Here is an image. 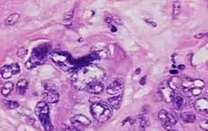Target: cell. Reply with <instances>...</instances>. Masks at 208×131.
Instances as JSON below:
<instances>
[{
  "label": "cell",
  "instance_id": "cell-24",
  "mask_svg": "<svg viewBox=\"0 0 208 131\" xmlns=\"http://www.w3.org/2000/svg\"><path fill=\"white\" fill-rule=\"evenodd\" d=\"M200 127L206 131H208V120H202L199 123Z\"/></svg>",
  "mask_w": 208,
  "mask_h": 131
},
{
  "label": "cell",
  "instance_id": "cell-19",
  "mask_svg": "<svg viewBox=\"0 0 208 131\" xmlns=\"http://www.w3.org/2000/svg\"><path fill=\"white\" fill-rule=\"evenodd\" d=\"M181 12V5L178 1L173 2V10H172V19H177Z\"/></svg>",
  "mask_w": 208,
  "mask_h": 131
},
{
  "label": "cell",
  "instance_id": "cell-3",
  "mask_svg": "<svg viewBox=\"0 0 208 131\" xmlns=\"http://www.w3.org/2000/svg\"><path fill=\"white\" fill-rule=\"evenodd\" d=\"M35 114L38 118L40 123L46 131L52 130V124L50 120L49 107L48 103L44 101L38 102L35 107Z\"/></svg>",
  "mask_w": 208,
  "mask_h": 131
},
{
  "label": "cell",
  "instance_id": "cell-2",
  "mask_svg": "<svg viewBox=\"0 0 208 131\" xmlns=\"http://www.w3.org/2000/svg\"><path fill=\"white\" fill-rule=\"evenodd\" d=\"M92 116L99 122H106L112 117L113 112L109 105L103 102H95L91 106Z\"/></svg>",
  "mask_w": 208,
  "mask_h": 131
},
{
  "label": "cell",
  "instance_id": "cell-14",
  "mask_svg": "<svg viewBox=\"0 0 208 131\" xmlns=\"http://www.w3.org/2000/svg\"><path fill=\"white\" fill-rule=\"evenodd\" d=\"M19 18L20 16L18 13H13L11 15H9L4 20V25L6 26H13L16 23H18V21L19 20Z\"/></svg>",
  "mask_w": 208,
  "mask_h": 131
},
{
  "label": "cell",
  "instance_id": "cell-13",
  "mask_svg": "<svg viewBox=\"0 0 208 131\" xmlns=\"http://www.w3.org/2000/svg\"><path fill=\"white\" fill-rule=\"evenodd\" d=\"M122 100V95H115L113 97L109 98L107 100V103H108V105H109L111 108H113V110H118L120 108Z\"/></svg>",
  "mask_w": 208,
  "mask_h": 131
},
{
  "label": "cell",
  "instance_id": "cell-7",
  "mask_svg": "<svg viewBox=\"0 0 208 131\" xmlns=\"http://www.w3.org/2000/svg\"><path fill=\"white\" fill-rule=\"evenodd\" d=\"M123 81L121 78H117L111 82L107 87V92L111 95H117L123 90Z\"/></svg>",
  "mask_w": 208,
  "mask_h": 131
},
{
  "label": "cell",
  "instance_id": "cell-5",
  "mask_svg": "<svg viewBox=\"0 0 208 131\" xmlns=\"http://www.w3.org/2000/svg\"><path fill=\"white\" fill-rule=\"evenodd\" d=\"M159 120L161 121L163 128H165L166 130H170L172 129L175 124H177V120L172 115L171 113L166 111V110H161L158 113Z\"/></svg>",
  "mask_w": 208,
  "mask_h": 131
},
{
  "label": "cell",
  "instance_id": "cell-18",
  "mask_svg": "<svg viewBox=\"0 0 208 131\" xmlns=\"http://www.w3.org/2000/svg\"><path fill=\"white\" fill-rule=\"evenodd\" d=\"M172 103H173V106L176 110H179L180 109L182 108L183 103H184V100L181 95H175L173 100H172Z\"/></svg>",
  "mask_w": 208,
  "mask_h": 131
},
{
  "label": "cell",
  "instance_id": "cell-6",
  "mask_svg": "<svg viewBox=\"0 0 208 131\" xmlns=\"http://www.w3.org/2000/svg\"><path fill=\"white\" fill-rule=\"evenodd\" d=\"M20 71L19 64L13 63L11 65H5L1 67V76L4 79L11 78L13 75H17Z\"/></svg>",
  "mask_w": 208,
  "mask_h": 131
},
{
  "label": "cell",
  "instance_id": "cell-31",
  "mask_svg": "<svg viewBox=\"0 0 208 131\" xmlns=\"http://www.w3.org/2000/svg\"><path fill=\"white\" fill-rule=\"evenodd\" d=\"M140 73V68H137L136 70V74H139Z\"/></svg>",
  "mask_w": 208,
  "mask_h": 131
},
{
  "label": "cell",
  "instance_id": "cell-20",
  "mask_svg": "<svg viewBox=\"0 0 208 131\" xmlns=\"http://www.w3.org/2000/svg\"><path fill=\"white\" fill-rule=\"evenodd\" d=\"M4 103L6 104V106H7L8 109H16L19 106V104L17 101H4Z\"/></svg>",
  "mask_w": 208,
  "mask_h": 131
},
{
  "label": "cell",
  "instance_id": "cell-25",
  "mask_svg": "<svg viewBox=\"0 0 208 131\" xmlns=\"http://www.w3.org/2000/svg\"><path fill=\"white\" fill-rule=\"evenodd\" d=\"M64 131H81L79 129L74 127V126H64Z\"/></svg>",
  "mask_w": 208,
  "mask_h": 131
},
{
  "label": "cell",
  "instance_id": "cell-28",
  "mask_svg": "<svg viewBox=\"0 0 208 131\" xmlns=\"http://www.w3.org/2000/svg\"><path fill=\"white\" fill-rule=\"evenodd\" d=\"M146 79H147L146 78V75L142 77V80L140 81L141 85H145V83H146Z\"/></svg>",
  "mask_w": 208,
  "mask_h": 131
},
{
  "label": "cell",
  "instance_id": "cell-9",
  "mask_svg": "<svg viewBox=\"0 0 208 131\" xmlns=\"http://www.w3.org/2000/svg\"><path fill=\"white\" fill-rule=\"evenodd\" d=\"M85 90H87V92H89V93L98 95V94L102 93V91L104 90V85L101 81H94V82H92L91 84H89Z\"/></svg>",
  "mask_w": 208,
  "mask_h": 131
},
{
  "label": "cell",
  "instance_id": "cell-10",
  "mask_svg": "<svg viewBox=\"0 0 208 131\" xmlns=\"http://www.w3.org/2000/svg\"><path fill=\"white\" fill-rule=\"evenodd\" d=\"M195 109L201 114H208V99L199 98L195 101Z\"/></svg>",
  "mask_w": 208,
  "mask_h": 131
},
{
  "label": "cell",
  "instance_id": "cell-29",
  "mask_svg": "<svg viewBox=\"0 0 208 131\" xmlns=\"http://www.w3.org/2000/svg\"><path fill=\"white\" fill-rule=\"evenodd\" d=\"M105 21H106L107 23H111V21H112V19H111V18H106V19H105Z\"/></svg>",
  "mask_w": 208,
  "mask_h": 131
},
{
  "label": "cell",
  "instance_id": "cell-11",
  "mask_svg": "<svg viewBox=\"0 0 208 131\" xmlns=\"http://www.w3.org/2000/svg\"><path fill=\"white\" fill-rule=\"evenodd\" d=\"M71 123L72 124H81V125L87 126L91 124V120H89L87 116L78 114V115H73L71 118Z\"/></svg>",
  "mask_w": 208,
  "mask_h": 131
},
{
  "label": "cell",
  "instance_id": "cell-1",
  "mask_svg": "<svg viewBox=\"0 0 208 131\" xmlns=\"http://www.w3.org/2000/svg\"><path fill=\"white\" fill-rule=\"evenodd\" d=\"M104 76L105 74L101 68L91 64L76 71L75 74L72 75V86L77 90H86L89 84L98 81H102Z\"/></svg>",
  "mask_w": 208,
  "mask_h": 131
},
{
  "label": "cell",
  "instance_id": "cell-12",
  "mask_svg": "<svg viewBox=\"0 0 208 131\" xmlns=\"http://www.w3.org/2000/svg\"><path fill=\"white\" fill-rule=\"evenodd\" d=\"M28 89V81L26 79H20L16 85V91L19 95H24Z\"/></svg>",
  "mask_w": 208,
  "mask_h": 131
},
{
  "label": "cell",
  "instance_id": "cell-17",
  "mask_svg": "<svg viewBox=\"0 0 208 131\" xmlns=\"http://www.w3.org/2000/svg\"><path fill=\"white\" fill-rule=\"evenodd\" d=\"M13 87H14V85L12 82H10V81L4 83L3 87L1 88V93L3 94V95H4V96H7V95H8L9 94L11 93V91L13 89Z\"/></svg>",
  "mask_w": 208,
  "mask_h": 131
},
{
  "label": "cell",
  "instance_id": "cell-8",
  "mask_svg": "<svg viewBox=\"0 0 208 131\" xmlns=\"http://www.w3.org/2000/svg\"><path fill=\"white\" fill-rule=\"evenodd\" d=\"M59 100V95L57 90L53 89H47L43 93V101L46 103H56Z\"/></svg>",
  "mask_w": 208,
  "mask_h": 131
},
{
  "label": "cell",
  "instance_id": "cell-32",
  "mask_svg": "<svg viewBox=\"0 0 208 131\" xmlns=\"http://www.w3.org/2000/svg\"><path fill=\"white\" fill-rule=\"evenodd\" d=\"M168 131H177V130H173V129H171V130H168Z\"/></svg>",
  "mask_w": 208,
  "mask_h": 131
},
{
  "label": "cell",
  "instance_id": "cell-21",
  "mask_svg": "<svg viewBox=\"0 0 208 131\" xmlns=\"http://www.w3.org/2000/svg\"><path fill=\"white\" fill-rule=\"evenodd\" d=\"M27 54H28V49H27L26 47H20V48L18 50V52H17V56H19V57H21V58L24 57Z\"/></svg>",
  "mask_w": 208,
  "mask_h": 131
},
{
  "label": "cell",
  "instance_id": "cell-23",
  "mask_svg": "<svg viewBox=\"0 0 208 131\" xmlns=\"http://www.w3.org/2000/svg\"><path fill=\"white\" fill-rule=\"evenodd\" d=\"M146 127H147V120H146V119L144 117H142L140 121V125H139V130L145 131Z\"/></svg>",
  "mask_w": 208,
  "mask_h": 131
},
{
  "label": "cell",
  "instance_id": "cell-4",
  "mask_svg": "<svg viewBox=\"0 0 208 131\" xmlns=\"http://www.w3.org/2000/svg\"><path fill=\"white\" fill-rule=\"evenodd\" d=\"M159 95H161L162 100L166 103L172 102L175 96V90L171 88L167 81H163L159 86Z\"/></svg>",
  "mask_w": 208,
  "mask_h": 131
},
{
  "label": "cell",
  "instance_id": "cell-27",
  "mask_svg": "<svg viewBox=\"0 0 208 131\" xmlns=\"http://www.w3.org/2000/svg\"><path fill=\"white\" fill-rule=\"evenodd\" d=\"M146 23H148V24H150L151 27H156L157 26V23H153V22H151V21H148V20H146Z\"/></svg>",
  "mask_w": 208,
  "mask_h": 131
},
{
  "label": "cell",
  "instance_id": "cell-30",
  "mask_svg": "<svg viewBox=\"0 0 208 131\" xmlns=\"http://www.w3.org/2000/svg\"><path fill=\"white\" fill-rule=\"evenodd\" d=\"M178 68H179L180 70H184V69H185V66H184V65H180V66L178 67Z\"/></svg>",
  "mask_w": 208,
  "mask_h": 131
},
{
  "label": "cell",
  "instance_id": "cell-26",
  "mask_svg": "<svg viewBox=\"0 0 208 131\" xmlns=\"http://www.w3.org/2000/svg\"><path fill=\"white\" fill-rule=\"evenodd\" d=\"M208 33H199L195 35V38L197 39H201V38H205L206 37H207Z\"/></svg>",
  "mask_w": 208,
  "mask_h": 131
},
{
  "label": "cell",
  "instance_id": "cell-22",
  "mask_svg": "<svg viewBox=\"0 0 208 131\" xmlns=\"http://www.w3.org/2000/svg\"><path fill=\"white\" fill-rule=\"evenodd\" d=\"M73 13H74V9L72 8L71 10H69L68 12H67L65 13L64 17H63V20L64 21H68V20H71L72 19V16H73Z\"/></svg>",
  "mask_w": 208,
  "mask_h": 131
},
{
  "label": "cell",
  "instance_id": "cell-16",
  "mask_svg": "<svg viewBox=\"0 0 208 131\" xmlns=\"http://www.w3.org/2000/svg\"><path fill=\"white\" fill-rule=\"evenodd\" d=\"M168 82H169L171 87L175 90L178 89L179 87H182V79L181 77H178V76H175V77H172L171 79Z\"/></svg>",
  "mask_w": 208,
  "mask_h": 131
},
{
  "label": "cell",
  "instance_id": "cell-15",
  "mask_svg": "<svg viewBox=\"0 0 208 131\" xmlns=\"http://www.w3.org/2000/svg\"><path fill=\"white\" fill-rule=\"evenodd\" d=\"M181 119L185 123H194L196 121V120H197L196 115L191 112L182 113V115H181Z\"/></svg>",
  "mask_w": 208,
  "mask_h": 131
}]
</instances>
